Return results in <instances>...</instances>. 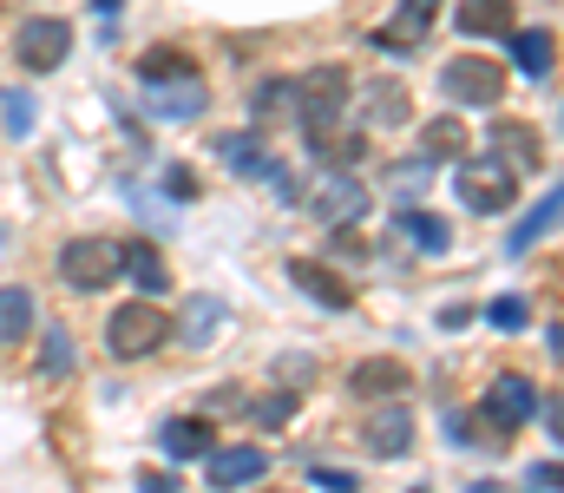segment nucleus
<instances>
[{
	"label": "nucleus",
	"mask_w": 564,
	"mask_h": 493,
	"mask_svg": "<svg viewBox=\"0 0 564 493\" xmlns=\"http://www.w3.org/2000/svg\"><path fill=\"white\" fill-rule=\"evenodd\" d=\"M295 93V126L315 132V126H341V106H348V66H308L302 79H289Z\"/></svg>",
	"instance_id": "1"
},
{
	"label": "nucleus",
	"mask_w": 564,
	"mask_h": 493,
	"mask_svg": "<svg viewBox=\"0 0 564 493\" xmlns=\"http://www.w3.org/2000/svg\"><path fill=\"white\" fill-rule=\"evenodd\" d=\"M164 335H171V317L158 303H126V310L106 317V349L119 362H144L151 349H164Z\"/></svg>",
	"instance_id": "2"
},
{
	"label": "nucleus",
	"mask_w": 564,
	"mask_h": 493,
	"mask_svg": "<svg viewBox=\"0 0 564 493\" xmlns=\"http://www.w3.org/2000/svg\"><path fill=\"white\" fill-rule=\"evenodd\" d=\"M440 93L453 106H499L506 99V66L499 60H479V53H459V60H446Z\"/></svg>",
	"instance_id": "3"
},
{
	"label": "nucleus",
	"mask_w": 564,
	"mask_h": 493,
	"mask_svg": "<svg viewBox=\"0 0 564 493\" xmlns=\"http://www.w3.org/2000/svg\"><path fill=\"white\" fill-rule=\"evenodd\" d=\"M59 277H66V290H79V297L119 283V244H112V237H73V244L59 250Z\"/></svg>",
	"instance_id": "4"
},
{
	"label": "nucleus",
	"mask_w": 564,
	"mask_h": 493,
	"mask_svg": "<svg viewBox=\"0 0 564 493\" xmlns=\"http://www.w3.org/2000/svg\"><path fill=\"white\" fill-rule=\"evenodd\" d=\"M217 159L230 164L237 178H257V184H270L276 197H295V178H289V164L263 152V126H250V132H230V139H217Z\"/></svg>",
	"instance_id": "5"
},
{
	"label": "nucleus",
	"mask_w": 564,
	"mask_h": 493,
	"mask_svg": "<svg viewBox=\"0 0 564 493\" xmlns=\"http://www.w3.org/2000/svg\"><path fill=\"white\" fill-rule=\"evenodd\" d=\"M66 53H73V26H66L59 13H33V20H20V33H13V60H20L26 73H53V66H66Z\"/></svg>",
	"instance_id": "6"
},
{
	"label": "nucleus",
	"mask_w": 564,
	"mask_h": 493,
	"mask_svg": "<svg viewBox=\"0 0 564 493\" xmlns=\"http://www.w3.org/2000/svg\"><path fill=\"white\" fill-rule=\"evenodd\" d=\"M453 184H459V204L479 211V217H499V211L519 197V178L499 159H459V178H453Z\"/></svg>",
	"instance_id": "7"
},
{
	"label": "nucleus",
	"mask_w": 564,
	"mask_h": 493,
	"mask_svg": "<svg viewBox=\"0 0 564 493\" xmlns=\"http://www.w3.org/2000/svg\"><path fill=\"white\" fill-rule=\"evenodd\" d=\"M308 211H315V224L348 231V224H361V217H368V184H361V178H348V171H328V178L308 191Z\"/></svg>",
	"instance_id": "8"
},
{
	"label": "nucleus",
	"mask_w": 564,
	"mask_h": 493,
	"mask_svg": "<svg viewBox=\"0 0 564 493\" xmlns=\"http://www.w3.org/2000/svg\"><path fill=\"white\" fill-rule=\"evenodd\" d=\"M539 415V388L525 382V375H499L492 388H486V401H479V428H492V435H512V428H525Z\"/></svg>",
	"instance_id": "9"
},
{
	"label": "nucleus",
	"mask_w": 564,
	"mask_h": 493,
	"mask_svg": "<svg viewBox=\"0 0 564 493\" xmlns=\"http://www.w3.org/2000/svg\"><path fill=\"white\" fill-rule=\"evenodd\" d=\"M144 106H151V119L184 126V119H204L210 93H204V79H158V86H144Z\"/></svg>",
	"instance_id": "10"
},
{
	"label": "nucleus",
	"mask_w": 564,
	"mask_h": 493,
	"mask_svg": "<svg viewBox=\"0 0 564 493\" xmlns=\"http://www.w3.org/2000/svg\"><path fill=\"white\" fill-rule=\"evenodd\" d=\"M368 454L375 461H408L414 454V415L401 401H388L375 421H368Z\"/></svg>",
	"instance_id": "11"
},
{
	"label": "nucleus",
	"mask_w": 564,
	"mask_h": 493,
	"mask_svg": "<svg viewBox=\"0 0 564 493\" xmlns=\"http://www.w3.org/2000/svg\"><path fill=\"white\" fill-rule=\"evenodd\" d=\"M204 474H210V487H217V493L250 487V481H263V474H270V454H263V448H217V454L204 461Z\"/></svg>",
	"instance_id": "12"
},
{
	"label": "nucleus",
	"mask_w": 564,
	"mask_h": 493,
	"mask_svg": "<svg viewBox=\"0 0 564 493\" xmlns=\"http://www.w3.org/2000/svg\"><path fill=\"white\" fill-rule=\"evenodd\" d=\"M348 388L355 395H368V401H394L401 388H414V375H408V362H394V355H368V362H355L348 368Z\"/></svg>",
	"instance_id": "13"
},
{
	"label": "nucleus",
	"mask_w": 564,
	"mask_h": 493,
	"mask_svg": "<svg viewBox=\"0 0 564 493\" xmlns=\"http://www.w3.org/2000/svg\"><path fill=\"white\" fill-rule=\"evenodd\" d=\"M453 26L473 40H506V33H519V7L512 0H459Z\"/></svg>",
	"instance_id": "14"
},
{
	"label": "nucleus",
	"mask_w": 564,
	"mask_h": 493,
	"mask_svg": "<svg viewBox=\"0 0 564 493\" xmlns=\"http://www.w3.org/2000/svg\"><path fill=\"white\" fill-rule=\"evenodd\" d=\"M492 146H499V164H506L512 178H519V171H539V164H545V139H539V132H532L525 119H499V126H492Z\"/></svg>",
	"instance_id": "15"
},
{
	"label": "nucleus",
	"mask_w": 564,
	"mask_h": 493,
	"mask_svg": "<svg viewBox=\"0 0 564 493\" xmlns=\"http://www.w3.org/2000/svg\"><path fill=\"white\" fill-rule=\"evenodd\" d=\"M289 277L302 283V297H308V303H328V310H348V303H355V290H348L335 270L308 264V257H289Z\"/></svg>",
	"instance_id": "16"
},
{
	"label": "nucleus",
	"mask_w": 564,
	"mask_h": 493,
	"mask_svg": "<svg viewBox=\"0 0 564 493\" xmlns=\"http://www.w3.org/2000/svg\"><path fill=\"white\" fill-rule=\"evenodd\" d=\"M210 441H217V435H210L204 415H177V421L158 428V448H164L171 461H197V454H210Z\"/></svg>",
	"instance_id": "17"
},
{
	"label": "nucleus",
	"mask_w": 564,
	"mask_h": 493,
	"mask_svg": "<svg viewBox=\"0 0 564 493\" xmlns=\"http://www.w3.org/2000/svg\"><path fill=\"white\" fill-rule=\"evenodd\" d=\"M119 270L139 283L144 297H164V290H171V270H164L158 244H144V237H139V244H119Z\"/></svg>",
	"instance_id": "18"
},
{
	"label": "nucleus",
	"mask_w": 564,
	"mask_h": 493,
	"mask_svg": "<svg viewBox=\"0 0 564 493\" xmlns=\"http://www.w3.org/2000/svg\"><path fill=\"white\" fill-rule=\"evenodd\" d=\"M394 231H401L421 257H446V244H453V224H446V217H433V211H414V204L401 211V224H394Z\"/></svg>",
	"instance_id": "19"
},
{
	"label": "nucleus",
	"mask_w": 564,
	"mask_h": 493,
	"mask_svg": "<svg viewBox=\"0 0 564 493\" xmlns=\"http://www.w3.org/2000/svg\"><path fill=\"white\" fill-rule=\"evenodd\" d=\"M308 152H315V164H328V171H348V164L368 152V132H328V126H315L308 132Z\"/></svg>",
	"instance_id": "20"
},
{
	"label": "nucleus",
	"mask_w": 564,
	"mask_h": 493,
	"mask_svg": "<svg viewBox=\"0 0 564 493\" xmlns=\"http://www.w3.org/2000/svg\"><path fill=\"white\" fill-rule=\"evenodd\" d=\"M224 323H230V310H224L217 297H191L184 317H177V335H184L191 349H204V342H217V329Z\"/></svg>",
	"instance_id": "21"
},
{
	"label": "nucleus",
	"mask_w": 564,
	"mask_h": 493,
	"mask_svg": "<svg viewBox=\"0 0 564 493\" xmlns=\"http://www.w3.org/2000/svg\"><path fill=\"white\" fill-rule=\"evenodd\" d=\"M506 40H512V60H519V73H532V79H545V73H552V60H558V40H552L545 26H539V33L525 26V33H506Z\"/></svg>",
	"instance_id": "22"
},
{
	"label": "nucleus",
	"mask_w": 564,
	"mask_h": 493,
	"mask_svg": "<svg viewBox=\"0 0 564 493\" xmlns=\"http://www.w3.org/2000/svg\"><path fill=\"white\" fill-rule=\"evenodd\" d=\"M421 159H433V164L466 159V126H459V119H433V126H421Z\"/></svg>",
	"instance_id": "23"
},
{
	"label": "nucleus",
	"mask_w": 564,
	"mask_h": 493,
	"mask_svg": "<svg viewBox=\"0 0 564 493\" xmlns=\"http://www.w3.org/2000/svg\"><path fill=\"white\" fill-rule=\"evenodd\" d=\"M139 79L144 86H158V79H197V60L177 53V46H151V53L139 60Z\"/></svg>",
	"instance_id": "24"
},
{
	"label": "nucleus",
	"mask_w": 564,
	"mask_h": 493,
	"mask_svg": "<svg viewBox=\"0 0 564 493\" xmlns=\"http://www.w3.org/2000/svg\"><path fill=\"white\" fill-rule=\"evenodd\" d=\"M433 171H440L433 159H401V164H388V191L401 197V211H408V204L421 197L426 184H433Z\"/></svg>",
	"instance_id": "25"
},
{
	"label": "nucleus",
	"mask_w": 564,
	"mask_h": 493,
	"mask_svg": "<svg viewBox=\"0 0 564 493\" xmlns=\"http://www.w3.org/2000/svg\"><path fill=\"white\" fill-rule=\"evenodd\" d=\"M368 126H408V93L388 79V86H368Z\"/></svg>",
	"instance_id": "26"
},
{
	"label": "nucleus",
	"mask_w": 564,
	"mask_h": 493,
	"mask_svg": "<svg viewBox=\"0 0 564 493\" xmlns=\"http://www.w3.org/2000/svg\"><path fill=\"white\" fill-rule=\"evenodd\" d=\"M0 119H7V139H26V132H33V119H40L33 93H26V86H7V93H0Z\"/></svg>",
	"instance_id": "27"
},
{
	"label": "nucleus",
	"mask_w": 564,
	"mask_h": 493,
	"mask_svg": "<svg viewBox=\"0 0 564 493\" xmlns=\"http://www.w3.org/2000/svg\"><path fill=\"white\" fill-rule=\"evenodd\" d=\"M552 224H558V191H545V197H539V211H532V217L512 231V257H525V250H532V244H539Z\"/></svg>",
	"instance_id": "28"
},
{
	"label": "nucleus",
	"mask_w": 564,
	"mask_h": 493,
	"mask_svg": "<svg viewBox=\"0 0 564 493\" xmlns=\"http://www.w3.org/2000/svg\"><path fill=\"white\" fill-rule=\"evenodd\" d=\"M33 329V297L20 283H0V335H26Z\"/></svg>",
	"instance_id": "29"
},
{
	"label": "nucleus",
	"mask_w": 564,
	"mask_h": 493,
	"mask_svg": "<svg viewBox=\"0 0 564 493\" xmlns=\"http://www.w3.org/2000/svg\"><path fill=\"white\" fill-rule=\"evenodd\" d=\"M40 368H46V375H73V368H79V349H73L66 329H46V342H40Z\"/></svg>",
	"instance_id": "30"
},
{
	"label": "nucleus",
	"mask_w": 564,
	"mask_h": 493,
	"mask_svg": "<svg viewBox=\"0 0 564 493\" xmlns=\"http://www.w3.org/2000/svg\"><path fill=\"white\" fill-rule=\"evenodd\" d=\"M270 112H289V119H295V93H289V79L257 86V119H270Z\"/></svg>",
	"instance_id": "31"
},
{
	"label": "nucleus",
	"mask_w": 564,
	"mask_h": 493,
	"mask_svg": "<svg viewBox=\"0 0 564 493\" xmlns=\"http://www.w3.org/2000/svg\"><path fill=\"white\" fill-rule=\"evenodd\" d=\"M486 323L492 329H525L532 310H525V297H499V303H486Z\"/></svg>",
	"instance_id": "32"
},
{
	"label": "nucleus",
	"mask_w": 564,
	"mask_h": 493,
	"mask_svg": "<svg viewBox=\"0 0 564 493\" xmlns=\"http://www.w3.org/2000/svg\"><path fill=\"white\" fill-rule=\"evenodd\" d=\"M289 415H295V395H270V401H257V421H263V428H282Z\"/></svg>",
	"instance_id": "33"
},
{
	"label": "nucleus",
	"mask_w": 564,
	"mask_h": 493,
	"mask_svg": "<svg viewBox=\"0 0 564 493\" xmlns=\"http://www.w3.org/2000/svg\"><path fill=\"white\" fill-rule=\"evenodd\" d=\"M315 487H328V493H355V474H348V468H315Z\"/></svg>",
	"instance_id": "34"
},
{
	"label": "nucleus",
	"mask_w": 564,
	"mask_h": 493,
	"mask_svg": "<svg viewBox=\"0 0 564 493\" xmlns=\"http://www.w3.org/2000/svg\"><path fill=\"white\" fill-rule=\"evenodd\" d=\"M139 493H184V487H177V474H158V468H144V474H139Z\"/></svg>",
	"instance_id": "35"
},
{
	"label": "nucleus",
	"mask_w": 564,
	"mask_h": 493,
	"mask_svg": "<svg viewBox=\"0 0 564 493\" xmlns=\"http://www.w3.org/2000/svg\"><path fill=\"white\" fill-rule=\"evenodd\" d=\"M164 191H177V197H191L197 184H191V171H184V164H171V171H164Z\"/></svg>",
	"instance_id": "36"
},
{
	"label": "nucleus",
	"mask_w": 564,
	"mask_h": 493,
	"mask_svg": "<svg viewBox=\"0 0 564 493\" xmlns=\"http://www.w3.org/2000/svg\"><path fill=\"white\" fill-rule=\"evenodd\" d=\"M532 487H545V493H558V461H545V468H532Z\"/></svg>",
	"instance_id": "37"
},
{
	"label": "nucleus",
	"mask_w": 564,
	"mask_h": 493,
	"mask_svg": "<svg viewBox=\"0 0 564 493\" xmlns=\"http://www.w3.org/2000/svg\"><path fill=\"white\" fill-rule=\"evenodd\" d=\"M210 408H224V415H237V408H243V395H237V388H217V395H210Z\"/></svg>",
	"instance_id": "38"
},
{
	"label": "nucleus",
	"mask_w": 564,
	"mask_h": 493,
	"mask_svg": "<svg viewBox=\"0 0 564 493\" xmlns=\"http://www.w3.org/2000/svg\"><path fill=\"white\" fill-rule=\"evenodd\" d=\"M93 7H99L106 20H119V7H126V0H93Z\"/></svg>",
	"instance_id": "39"
},
{
	"label": "nucleus",
	"mask_w": 564,
	"mask_h": 493,
	"mask_svg": "<svg viewBox=\"0 0 564 493\" xmlns=\"http://www.w3.org/2000/svg\"><path fill=\"white\" fill-rule=\"evenodd\" d=\"M473 493H499V487H473Z\"/></svg>",
	"instance_id": "40"
},
{
	"label": "nucleus",
	"mask_w": 564,
	"mask_h": 493,
	"mask_svg": "<svg viewBox=\"0 0 564 493\" xmlns=\"http://www.w3.org/2000/svg\"><path fill=\"white\" fill-rule=\"evenodd\" d=\"M414 493H426V487H414Z\"/></svg>",
	"instance_id": "41"
}]
</instances>
